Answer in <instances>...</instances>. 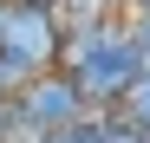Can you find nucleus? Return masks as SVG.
Instances as JSON below:
<instances>
[{
	"instance_id": "nucleus-3",
	"label": "nucleus",
	"mask_w": 150,
	"mask_h": 143,
	"mask_svg": "<svg viewBox=\"0 0 150 143\" xmlns=\"http://www.w3.org/2000/svg\"><path fill=\"white\" fill-rule=\"evenodd\" d=\"M20 104H26V117H33V130H72L79 117L91 111L85 104V91H79V78L72 72H33V85L20 91Z\"/></svg>"
},
{
	"instance_id": "nucleus-9",
	"label": "nucleus",
	"mask_w": 150,
	"mask_h": 143,
	"mask_svg": "<svg viewBox=\"0 0 150 143\" xmlns=\"http://www.w3.org/2000/svg\"><path fill=\"white\" fill-rule=\"evenodd\" d=\"M144 143H150V137H144Z\"/></svg>"
},
{
	"instance_id": "nucleus-4",
	"label": "nucleus",
	"mask_w": 150,
	"mask_h": 143,
	"mask_svg": "<svg viewBox=\"0 0 150 143\" xmlns=\"http://www.w3.org/2000/svg\"><path fill=\"white\" fill-rule=\"evenodd\" d=\"M131 39H137V52L150 59V13H131Z\"/></svg>"
},
{
	"instance_id": "nucleus-5",
	"label": "nucleus",
	"mask_w": 150,
	"mask_h": 143,
	"mask_svg": "<svg viewBox=\"0 0 150 143\" xmlns=\"http://www.w3.org/2000/svg\"><path fill=\"white\" fill-rule=\"evenodd\" d=\"M33 143H85V137H79V124H72V130H39Z\"/></svg>"
},
{
	"instance_id": "nucleus-8",
	"label": "nucleus",
	"mask_w": 150,
	"mask_h": 143,
	"mask_svg": "<svg viewBox=\"0 0 150 143\" xmlns=\"http://www.w3.org/2000/svg\"><path fill=\"white\" fill-rule=\"evenodd\" d=\"M33 7H59V0H33Z\"/></svg>"
},
{
	"instance_id": "nucleus-6",
	"label": "nucleus",
	"mask_w": 150,
	"mask_h": 143,
	"mask_svg": "<svg viewBox=\"0 0 150 143\" xmlns=\"http://www.w3.org/2000/svg\"><path fill=\"white\" fill-rule=\"evenodd\" d=\"M131 13H150V0H131Z\"/></svg>"
},
{
	"instance_id": "nucleus-7",
	"label": "nucleus",
	"mask_w": 150,
	"mask_h": 143,
	"mask_svg": "<svg viewBox=\"0 0 150 143\" xmlns=\"http://www.w3.org/2000/svg\"><path fill=\"white\" fill-rule=\"evenodd\" d=\"M111 7H117V13H131V0H111Z\"/></svg>"
},
{
	"instance_id": "nucleus-2",
	"label": "nucleus",
	"mask_w": 150,
	"mask_h": 143,
	"mask_svg": "<svg viewBox=\"0 0 150 143\" xmlns=\"http://www.w3.org/2000/svg\"><path fill=\"white\" fill-rule=\"evenodd\" d=\"M59 13L52 7H33V0H13L7 7V33H0V52H13L20 65H33V72H52L59 65Z\"/></svg>"
},
{
	"instance_id": "nucleus-1",
	"label": "nucleus",
	"mask_w": 150,
	"mask_h": 143,
	"mask_svg": "<svg viewBox=\"0 0 150 143\" xmlns=\"http://www.w3.org/2000/svg\"><path fill=\"white\" fill-rule=\"evenodd\" d=\"M144 52H137V39H131V13H124V26L98 46V52L72 72V78H79V91H85V104H98V111H117L124 104V91H131L137 78H144Z\"/></svg>"
}]
</instances>
